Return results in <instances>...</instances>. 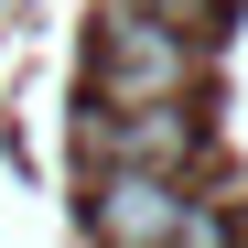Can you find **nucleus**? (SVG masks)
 I'll return each instance as SVG.
<instances>
[{
  "mask_svg": "<svg viewBox=\"0 0 248 248\" xmlns=\"http://www.w3.org/2000/svg\"><path fill=\"white\" fill-rule=\"evenodd\" d=\"M184 184L173 173H97V237L108 248H173V227H184Z\"/></svg>",
  "mask_w": 248,
  "mask_h": 248,
  "instance_id": "3",
  "label": "nucleus"
},
{
  "mask_svg": "<svg viewBox=\"0 0 248 248\" xmlns=\"http://www.w3.org/2000/svg\"><path fill=\"white\" fill-rule=\"evenodd\" d=\"M108 11H140L162 32H184V44H216V11H227V0H108Z\"/></svg>",
  "mask_w": 248,
  "mask_h": 248,
  "instance_id": "4",
  "label": "nucleus"
},
{
  "mask_svg": "<svg viewBox=\"0 0 248 248\" xmlns=\"http://www.w3.org/2000/svg\"><path fill=\"white\" fill-rule=\"evenodd\" d=\"M173 248H237V237H227V216H216V205H184V227H173Z\"/></svg>",
  "mask_w": 248,
  "mask_h": 248,
  "instance_id": "5",
  "label": "nucleus"
},
{
  "mask_svg": "<svg viewBox=\"0 0 248 248\" xmlns=\"http://www.w3.org/2000/svg\"><path fill=\"white\" fill-rule=\"evenodd\" d=\"M194 54L205 44H184V32H162L140 11H108L97 22V108H184Z\"/></svg>",
  "mask_w": 248,
  "mask_h": 248,
  "instance_id": "1",
  "label": "nucleus"
},
{
  "mask_svg": "<svg viewBox=\"0 0 248 248\" xmlns=\"http://www.w3.org/2000/svg\"><path fill=\"white\" fill-rule=\"evenodd\" d=\"M76 140H87L97 173H184L205 151V119L194 108H87Z\"/></svg>",
  "mask_w": 248,
  "mask_h": 248,
  "instance_id": "2",
  "label": "nucleus"
}]
</instances>
